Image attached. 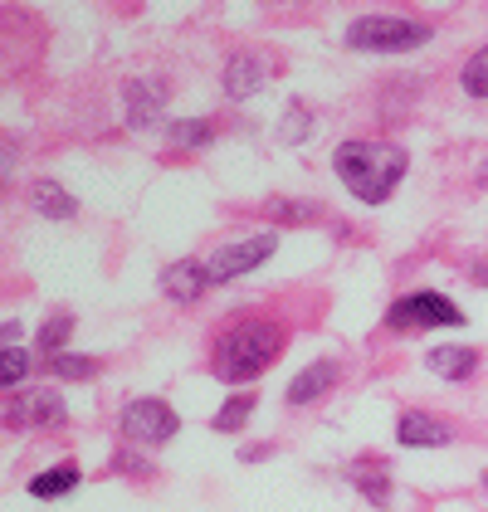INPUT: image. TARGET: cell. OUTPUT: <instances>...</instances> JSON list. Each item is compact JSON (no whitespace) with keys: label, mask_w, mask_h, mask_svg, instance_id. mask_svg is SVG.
<instances>
[{"label":"cell","mask_w":488,"mask_h":512,"mask_svg":"<svg viewBox=\"0 0 488 512\" xmlns=\"http://www.w3.org/2000/svg\"><path fill=\"white\" fill-rule=\"evenodd\" d=\"M284 352H288L284 322H274V317H240V322H230V327L215 337L210 371H215V381L240 386V381L264 376Z\"/></svg>","instance_id":"cell-1"},{"label":"cell","mask_w":488,"mask_h":512,"mask_svg":"<svg viewBox=\"0 0 488 512\" xmlns=\"http://www.w3.org/2000/svg\"><path fill=\"white\" fill-rule=\"evenodd\" d=\"M332 171L362 205H386L396 196V186L406 181L410 152L396 147V142H357V137H347L342 147H332Z\"/></svg>","instance_id":"cell-2"},{"label":"cell","mask_w":488,"mask_h":512,"mask_svg":"<svg viewBox=\"0 0 488 512\" xmlns=\"http://www.w3.org/2000/svg\"><path fill=\"white\" fill-rule=\"evenodd\" d=\"M430 40H435V25L406 20V15H362L347 25V49H362V54H406Z\"/></svg>","instance_id":"cell-3"},{"label":"cell","mask_w":488,"mask_h":512,"mask_svg":"<svg viewBox=\"0 0 488 512\" xmlns=\"http://www.w3.org/2000/svg\"><path fill=\"white\" fill-rule=\"evenodd\" d=\"M464 322H469L464 308H459L449 293H435V288L401 293V298L386 308V327H391V332H435V327H464Z\"/></svg>","instance_id":"cell-4"},{"label":"cell","mask_w":488,"mask_h":512,"mask_svg":"<svg viewBox=\"0 0 488 512\" xmlns=\"http://www.w3.org/2000/svg\"><path fill=\"white\" fill-rule=\"evenodd\" d=\"M118 425L132 444H166V439H176V430H181V415L166 405L162 395H137V400L122 405Z\"/></svg>","instance_id":"cell-5"},{"label":"cell","mask_w":488,"mask_h":512,"mask_svg":"<svg viewBox=\"0 0 488 512\" xmlns=\"http://www.w3.org/2000/svg\"><path fill=\"white\" fill-rule=\"evenodd\" d=\"M274 249H279V235H274V230L220 244V249H215V254L205 259V269H210V283H230V278L254 274L259 264H269V254H274Z\"/></svg>","instance_id":"cell-6"},{"label":"cell","mask_w":488,"mask_h":512,"mask_svg":"<svg viewBox=\"0 0 488 512\" xmlns=\"http://www.w3.org/2000/svg\"><path fill=\"white\" fill-rule=\"evenodd\" d=\"M5 420H10V430H35V425L59 430L69 420V410H64V395L54 386H30V391H20L5 405Z\"/></svg>","instance_id":"cell-7"},{"label":"cell","mask_w":488,"mask_h":512,"mask_svg":"<svg viewBox=\"0 0 488 512\" xmlns=\"http://www.w3.org/2000/svg\"><path fill=\"white\" fill-rule=\"evenodd\" d=\"M274 74V59L264 54V49H240V54H230V64H225V98L230 103H244V98H254L264 83Z\"/></svg>","instance_id":"cell-8"},{"label":"cell","mask_w":488,"mask_h":512,"mask_svg":"<svg viewBox=\"0 0 488 512\" xmlns=\"http://www.w3.org/2000/svg\"><path fill=\"white\" fill-rule=\"evenodd\" d=\"M127 127L132 132H147V127H157L166 113V83L162 79H132L127 83Z\"/></svg>","instance_id":"cell-9"},{"label":"cell","mask_w":488,"mask_h":512,"mask_svg":"<svg viewBox=\"0 0 488 512\" xmlns=\"http://www.w3.org/2000/svg\"><path fill=\"white\" fill-rule=\"evenodd\" d=\"M205 288H210V269H205L201 259H176V264H166L162 274V293L171 303H181V308H191V303H201Z\"/></svg>","instance_id":"cell-10"},{"label":"cell","mask_w":488,"mask_h":512,"mask_svg":"<svg viewBox=\"0 0 488 512\" xmlns=\"http://www.w3.org/2000/svg\"><path fill=\"white\" fill-rule=\"evenodd\" d=\"M454 434L440 415H430V410H406V415H396V444L401 449H440L449 444Z\"/></svg>","instance_id":"cell-11"},{"label":"cell","mask_w":488,"mask_h":512,"mask_svg":"<svg viewBox=\"0 0 488 512\" xmlns=\"http://www.w3.org/2000/svg\"><path fill=\"white\" fill-rule=\"evenodd\" d=\"M425 366H430L440 381H449V386H464V381L484 366V356H479V347L454 342V347H430V352H425Z\"/></svg>","instance_id":"cell-12"},{"label":"cell","mask_w":488,"mask_h":512,"mask_svg":"<svg viewBox=\"0 0 488 512\" xmlns=\"http://www.w3.org/2000/svg\"><path fill=\"white\" fill-rule=\"evenodd\" d=\"M337 361H313V366H303L293 381H288V405H313V400H323L332 386H337Z\"/></svg>","instance_id":"cell-13"},{"label":"cell","mask_w":488,"mask_h":512,"mask_svg":"<svg viewBox=\"0 0 488 512\" xmlns=\"http://www.w3.org/2000/svg\"><path fill=\"white\" fill-rule=\"evenodd\" d=\"M30 205L40 210L44 220H59V225H69V220L79 215V200L69 196L59 181H35V186H30Z\"/></svg>","instance_id":"cell-14"},{"label":"cell","mask_w":488,"mask_h":512,"mask_svg":"<svg viewBox=\"0 0 488 512\" xmlns=\"http://www.w3.org/2000/svg\"><path fill=\"white\" fill-rule=\"evenodd\" d=\"M79 464H59V469H44L30 478V498H44V503H54V498H69L74 488H79Z\"/></svg>","instance_id":"cell-15"},{"label":"cell","mask_w":488,"mask_h":512,"mask_svg":"<svg viewBox=\"0 0 488 512\" xmlns=\"http://www.w3.org/2000/svg\"><path fill=\"white\" fill-rule=\"evenodd\" d=\"M166 142L181 147V152H201V147L215 142V122L210 118H176L166 127Z\"/></svg>","instance_id":"cell-16"},{"label":"cell","mask_w":488,"mask_h":512,"mask_svg":"<svg viewBox=\"0 0 488 512\" xmlns=\"http://www.w3.org/2000/svg\"><path fill=\"white\" fill-rule=\"evenodd\" d=\"M347 478L362 488L371 508H386V503H391V478H386V469H381V464L362 459V464H352V469H347Z\"/></svg>","instance_id":"cell-17"},{"label":"cell","mask_w":488,"mask_h":512,"mask_svg":"<svg viewBox=\"0 0 488 512\" xmlns=\"http://www.w3.org/2000/svg\"><path fill=\"white\" fill-rule=\"evenodd\" d=\"M254 405H259V395L254 391H240V395H230L220 410H215V434H240L244 425H249V415H254Z\"/></svg>","instance_id":"cell-18"},{"label":"cell","mask_w":488,"mask_h":512,"mask_svg":"<svg viewBox=\"0 0 488 512\" xmlns=\"http://www.w3.org/2000/svg\"><path fill=\"white\" fill-rule=\"evenodd\" d=\"M264 215H269V220H279V225H313V220L323 215V205H318V200H284V196H274L269 205H264Z\"/></svg>","instance_id":"cell-19"},{"label":"cell","mask_w":488,"mask_h":512,"mask_svg":"<svg viewBox=\"0 0 488 512\" xmlns=\"http://www.w3.org/2000/svg\"><path fill=\"white\" fill-rule=\"evenodd\" d=\"M98 371H103L98 356H74V352L49 356V376H54V381H93Z\"/></svg>","instance_id":"cell-20"},{"label":"cell","mask_w":488,"mask_h":512,"mask_svg":"<svg viewBox=\"0 0 488 512\" xmlns=\"http://www.w3.org/2000/svg\"><path fill=\"white\" fill-rule=\"evenodd\" d=\"M459 88H464L469 98H488V44L484 49H474V54L464 59V69H459Z\"/></svg>","instance_id":"cell-21"},{"label":"cell","mask_w":488,"mask_h":512,"mask_svg":"<svg viewBox=\"0 0 488 512\" xmlns=\"http://www.w3.org/2000/svg\"><path fill=\"white\" fill-rule=\"evenodd\" d=\"M74 337V313H54V317H44L40 322V352H49V356H59L64 352V342Z\"/></svg>","instance_id":"cell-22"},{"label":"cell","mask_w":488,"mask_h":512,"mask_svg":"<svg viewBox=\"0 0 488 512\" xmlns=\"http://www.w3.org/2000/svg\"><path fill=\"white\" fill-rule=\"evenodd\" d=\"M30 376V352L25 347H5V366H0V386L20 391V381Z\"/></svg>","instance_id":"cell-23"},{"label":"cell","mask_w":488,"mask_h":512,"mask_svg":"<svg viewBox=\"0 0 488 512\" xmlns=\"http://www.w3.org/2000/svg\"><path fill=\"white\" fill-rule=\"evenodd\" d=\"M308 127H313V113H308L303 103H293V108H288V122H284V127H279V137H284V142H293V147H298V142L308 137Z\"/></svg>","instance_id":"cell-24"},{"label":"cell","mask_w":488,"mask_h":512,"mask_svg":"<svg viewBox=\"0 0 488 512\" xmlns=\"http://www.w3.org/2000/svg\"><path fill=\"white\" fill-rule=\"evenodd\" d=\"M118 473H132V478H152V464H142L137 454H118V464H113Z\"/></svg>","instance_id":"cell-25"},{"label":"cell","mask_w":488,"mask_h":512,"mask_svg":"<svg viewBox=\"0 0 488 512\" xmlns=\"http://www.w3.org/2000/svg\"><path fill=\"white\" fill-rule=\"evenodd\" d=\"M469 278H474V283H479V288H488V259H479V264H474V269H469Z\"/></svg>","instance_id":"cell-26"},{"label":"cell","mask_w":488,"mask_h":512,"mask_svg":"<svg viewBox=\"0 0 488 512\" xmlns=\"http://www.w3.org/2000/svg\"><path fill=\"white\" fill-rule=\"evenodd\" d=\"M264 454H269V444H254V449H244L240 459H249V464H259V459H264Z\"/></svg>","instance_id":"cell-27"},{"label":"cell","mask_w":488,"mask_h":512,"mask_svg":"<svg viewBox=\"0 0 488 512\" xmlns=\"http://www.w3.org/2000/svg\"><path fill=\"white\" fill-rule=\"evenodd\" d=\"M479 181H484V191H488V166H484V171H479Z\"/></svg>","instance_id":"cell-28"},{"label":"cell","mask_w":488,"mask_h":512,"mask_svg":"<svg viewBox=\"0 0 488 512\" xmlns=\"http://www.w3.org/2000/svg\"><path fill=\"white\" fill-rule=\"evenodd\" d=\"M484 483H488V473H484Z\"/></svg>","instance_id":"cell-29"}]
</instances>
